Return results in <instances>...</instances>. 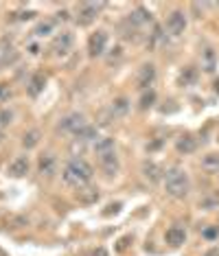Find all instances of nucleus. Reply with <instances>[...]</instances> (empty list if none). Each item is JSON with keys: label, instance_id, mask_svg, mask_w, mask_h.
<instances>
[{"label": "nucleus", "instance_id": "nucleus-28", "mask_svg": "<svg viewBox=\"0 0 219 256\" xmlns=\"http://www.w3.org/2000/svg\"><path fill=\"white\" fill-rule=\"evenodd\" d=\"M11 118H14V114H11L9 110H0V127L9 125V123H11Z\"/></svg>", "mask_w": 219, "mask_h": 256}, {"label": "nucleus", "instance_id": "nucleus-19", "mask_svg": "<svg viewBox=\"0 0 219 256\" xmlns=\"http://www.w3.org/2000/svg\"><path fill=\"white\" fill-rule=\"evenodd\" d=\"M38 142H40V132H38V130L26 132V134H24V138H22V144H24V149L38 147Z\"/></svg>", "mask_w": 219, "mask_h": 256}, {"label": "nucleus", "instance_id": "nucleus-15", "mask_svg": "<svg viewBox=\"0 0 219 256\" xmlns=\"http://www.w3.org/2000/svg\"><path fill=\"white\" fill-rule=\"evenodd\" d=\"M99 164H101V168L108 173V176H114V173L118 171V160H116V156H114V154L99 158Z\"/></svg>", "mask_w": 219, "mask_h": 256}, {"label": "nucleus", "instance_id": "nucleus-25", "mask_svg": "<svg viewBox=\"0 0 219 256\" xmlns=\"http://www.w3.org/2000/svg\"><path fill=\"white\" fill-rule=\"evenodd\" d=\"M156 103V92L154 90H147L145 94L140 96V110H147V108H152Z\"/></svg>", "mask_w": 219, "mask_h": 256}, {"label": "nucleus", "instance_id": "nucleus-7", "mask_svg": "<svg viewBox=\"0 0 219 256\" xmlns=\"http://www.w3.org/2000/svg\"><path fill=\"white\" fill-rule=\"evenodd\" d=\"M166 28H169V33H174V36L184 33V28H186V18H184L182 11H174V14L169 16V20H166Z\"/></svg>", "mask_w": 219, "mask_h": 256}, {"label": "nucleus", "instance_id": "nucleus-10", "mask_svg": "<svg viewBox=\"0 0 219 256\" xmlns=\"http://www.w3.org/2000/svg\"><path fill=\"white\" fill-rule=\"evenodd\" d=\"M176 149L180 151V154H193L195 149H198V138L191 136V134H184V136L178 138V142H176Z\"/></svg>", "mask_w": 219, "mask_h": 256}, {"label": "nucleus", "instance_id": "nucleus-13", "mask_svg": "<svg viewBox=\"0 0 219 256\" xmlns=\"http://www.w3.org/2000/svg\"><path fill=\"white\" fill-rule=\"evenodd\" d=\"M94 154L99 156V158H103V156H110V154H114V140H112V138H108V136L99 138V140L94 142Z\"/></svg>", "mask_w": 219, "mask_h": 256}, {"label": "nucleus", "instance_id": "nucleus-32", "mask_svg": "<svg viewBox=\"0 0 219 256\" xmlns=\"http://www.w3.org/2000/svg\"><path fill=\"white\" fill-rule=\"evenodd\" d=\"M88 256H110V254H108L103 248H94V250H92V252H90Z\"/></svg>", "mask_w": 219, "mask_h": 256}, {"label": "nucleus", "instance_id": "nucleus-21", "mask_svg": "<svg viewBox=\"0 0 219 256\" xmlns=\"http://www.w3.org/2000/svg\"><path fill=\"white\" fill-rule=\"evenodd\" d=\"M195 79H198V70L195 68H184V70L180 72V84L182 86H191V84H195Z\"/></svg>", "mask_w": 219, "mask_h": 256}, {"label": "nucleus", "instance_id": "nucleus-31", "mask_svg": "<svg viewBox=\"0 0 219 256\" xmlns=\"http://www.w3.org/2000/svg\"><path fill=\"white\" fill-rule=\"evenodd\" d=\"M217 228H208V230H204V232H202V234H204V238H215L217 236Z\"/></svg>", "mask_w": 219, "mask_h": 256}, {"label": "nucleus", "instance_id": "nucleus-24", "mask_svg": "<svg viewBox=\"0 0 219 256\" xmlns=\"http://www.w3.org/2000/svg\"><path fill=\"white\" fill-rule=\"evenodd\" d=\"M74 136H77V140H90V138H96V130L92 125H84Z\"/></svg>", "mask_w": 219, "mask_h": 256}, {"label": "nucleus", "instance_id": "nucleus-12", "mask_svg": "<svg viewBox=\"0 0 219 256\" xmlns=\"http://www.w3.org/2000/svg\"><path fill=\"white\" fill-rule=\"evenodd\" d=\"M9 173L14 178H22L28 173V158H24V156H18L14 162L9 164Z\"/></svg>", "mask_w": 219, "mask_h": 256}, {"label": "nucleus", "instance_id": "nucleus-27", "mask_svg": "<svg viewBox=\"0 0 219 256\" xmlns=\"http://www.w3.org/2000/svg\"><path fill=\"white\" fill-rule=\"evenodd\" d=\"M200 206H202V208H206V210H210V208L219 206V197H206V200H202V202H200Z\"/></svg>", "mask_w": 219, "mask_h": 256}, {"label": "nucleus", "instance_id": "nucleus-22", "mask_svg": "<svg viewBox=\"0 0 219 256\" xmlns=\"http://www.w3.org/2000/svg\"><path fill=\"white\" fill-rule=\"evenodd\" d=\"M128 110H130V101H128V98H116V101L112 103V112H114V116H123V114H128Z\"/></svg>", "mask_w": 219, "mask_h": 256}, {"label": "nucleus", "instance_id": "nucleus-16", "mask_svg": "<svg viewBox=\"0 0 219 256\" xmlns=\"http://www.w3.org/2000/svg\"><path fill=\"white\" fill-rule=\"evenodd\" d=\"M44 86H46V79H44V74H33L31 81H28V94L31 96H38L40 92L44 90Z\"/></svg>", "mask_w": 219, "mask_h": 256}, {"label": "nucleus", "instance_id": "nucleus-23", "mask_svg": "<svg viewBox=\"0 0 219 256\" xmlns=\"http://www.w3.org/2000/svg\"><path fill=\"white\" fill-rule=\"evenodd\" d=\"M53 28H55V20H44V22H40V24L36 26V31L33 33H36L38 38H42V36H48Z\"/></svg>", "mask_w": 219, "mask_h": 256}, {"label": "nucleus", "instance_id": "nucleus-6", "mask_svg": "<svg viewBox=\"0 0 219 256\" xmlns=\"http://www.w3.org/2000/svg\"><path fill=\"white\" fill-rule=\"evenodd\" d=\"M72 44H74L72 33L64 31V33H62V36H57V38L53 40V50H55V55H66L68 50L72 48Z\"/></svg>", "mask_w": 219, "mask_h": 256}, {"label": "nucleus", "instance_id": "nucleus-3", "mask_svg": "<svg viewBox=\"0 0 219 256\" xmlns=\"http://www.w3.org/2000/svg\"><path fill=\"white\" fill-rule=\"evenodd\" d=\"M84 125H88V123H86V118H84V114L72 112V114H68V116H64V118H62L60 130H62V132H68V134H77Z\"/></svg>", "mask_w": 219, "mask_h": 256}, {"label": "nucleus", "instance_id": "nucleus-17", "mask_svg": "<svg viewBox=\"0 0 219 256\" xmlns=\"http://www.w3.org/2000/svg\"><path fill=\"white\" fill-rule=\"evenodd\" d=\"M40 173H42V176H53L55 173V158L53 156H42V158H40Z\"/></svg>", "mask_w": 219, "mask_h": 256}, {"label": "nucleus", "instance_id": "nucleus-26", "mask_svg": "<svg viewBox=\"0 0 219 256\" xmlns=\"http://www.w3.org/2000/svg\"><path fill=\"white\" fill-rule=\"evenodd\" d=\"M204 62H206V70H208V72L215 70V53H212L210 48L204 53Z\"/></svg>", "mask_w": 219, "mask_h": 256}, {"label": "nucleus", "instance_id": "nucleus-5", "mask_svg": "<svg viewBox=\"0 0 219 256\" xmlns=\"http://www.w3.org/2000/svg\"><path fill=\"white\" fill-rule=\"evenodd\" d=\"M96 14H99V4H92V2H84L77 11V22L82 26H88L96 20Z\"/></svg>", "mask_w": 219, "mask_h": 256}, {"label": "nucleus", "instance_id": "nucleus-2", "mask_svg": "<svg viewBox=\"0 0 219 256\" xmlns=\"http://www.w3.org/2000/svg\"><path fill=\"white\" fill-rule=\"evenodd\" d=\"M164 186H166V193L171 197L182 200V197H186V193H188V176L182 168H171V171H166Z\"/></svg>", "mask_w": 219, "mask_h": 256}, {"label": "nucleus", "instance_id": "nucleus-30", "mask_svg": "<svg viewBox=\"0 0 219 256\" xmlns=\"http://www.w3.org/2000/svg\"><path fill=\"white\" fill-rule=\"evenodd\" d=\"M9 96H11V88H9L7 84H0V103L7 101Z\"/></svg>", "mask_w": 219, "mask_h": 256}, {"label": "nucleus", "instance_id": "nucleus-9", "mask_svg": "<svg viewBox=\"0 0 219 256\" xmlns=\"http://www.w3.org/2000/svg\"><path fill=\"white\" fill-rule=\"evenodd\" d=\"M154 79H156V68H154V64H145V66L138 70V86H140L142 90H147L149 86L154 84Z\"/></svg>", "mask_w": 219, "mask_h": 256}, {"label": "nucleus", "instance_id": "nucleus-29", "mask_svg": "<svg viewBox=\"0 0 219 256\" xmlns=\"http://www.w3.org/2000/svg\"><path fill=\"white\" fill-rule=\"evenodd\" d=\"M120 210V204L116 202V204H108L106 206V210H103V214H106V217H110V214H116Z\"/></svg>", "mask_w": 219, "mask_h": 256}, {"label": "nucleus", "instance_id": "nucleus-1", "mask_svg": "<svg viewBox=\"0 0 219 256\" xmlns=\"http://www.w3.org/2000/svg\"><path fill=\"white\" fill-rule=\"evenodd\" d=\"M90 178H92V166L82 158H74L64 166V182L70 186L82 188L86 182H90Z\"/></svg>", "mask_w": 219, "mask_h": 256}, {"label": "nucleus", "instance_id": "nucleus-18", "mask_svg": "<svg viewBox=\"0 0 219 256\" xmlns=\"http://www.w3.org/2000/svg\"><path fill=\"white\" fill-rule=\"evenodd\" d=\"M202 166L210 173L219 171V154H206L204 158H202Z\"/></svg>", "mask_w": 219, "mask_h": 256}, {"label": "nucleus", "instance_id": "nucleus-20", "mask_svg": "<svg viewBox=\"0 0 219 256\" xmlns=\"http://www.w3.org/2000/svg\"><path fill=\"white\" fill-rule=\"evenodd\" d=\"M134 24H145V22L152 20V14H149L147 9H142V7H138L134 14H132V18H130Z\"/></svg>", "mask_w": 219, "mask_h": 256}, {"label": "nucleus", "instance_id": "nucleus-11", "mask_svg": "<svg viewBox=\"0 0 219 256\" xmlns=\"http://www.w3.org/2000/svg\"><path fill=\"white\" fill-rule=\"evenodd\" d=\"M142 176H145L149 182H160L164 171H162V166L156 164V162H145V164H142Z\"/></svg>", "mask_w": 219, "mask_h": 256}, {"label": "nucleus", "instance_id": "nucleus-14", "mask_svg": "<svg viewBox=\"0 0 219 256\" xmlns=\"http://www.w3.org/2000/svg\"><path fill=\"white\" fill-rule=\"evenodd\" d=\"M77 200L82 204H94L99 200V190H96L94 186H82V188L77 190Z\"/></svg>", "mask_w": 219, "mask_h": 256}, {"label": "nucleus", "instance_id": "nucleus-8", "mask_svg": "<svg viewBox=\"0 0 219 256\" xmlns=\"http://www.w3.org/2000/svg\"><path fill=\"white\" fill-rule=\"evenodd\" d=\"M164 241L169 243L171 248H180L182 243L186 241V232H184V228H180V226H174V228H169V230H166Z\"/></svg>", "mask_w": 219, "mask_h": 256}, {"label": "nucleus", "instance_id": "nucleus-4", "mask_svg": "<svg viewBox=\"0 0 219 256\" xmlns=\"http://www.w3.org/2000/svg\"><path fill=\"white\" fill-rule=\"evenodd\" d=\"M106 46H108V33L106 31H96L92 33L90 40H88V50L92 57H99L106 53Z\"/></svg>", "mask_w": 219, "mask_h": 256}, {"label": "nucleus", "instance_id": "nucleus-34", "mask_svg": "<svg viewBox=\"0 0 219 256\" xmlns=\"http://www.w3.org/2000/svg\"><path fill=\"white\" fill-rule=\"evenodd\" d=\"M215 92L219 94V81H215Z\"/></svg>", "mask_w": 219, "mask_h": 256}, {"label": "nucleus", "instance_id": "nucleus-33", "mask_svg": "<svg viewBox=\"0 0 219 256\" xmlns=\"http://www.w3.org/2000/svg\"><path fill=\"white\" fill-rule=\"evenodd\" d=\"M204 256H219V246L210 248V250H206V252H204Z\"/></svg>", "mask_w": 219, "mask_h": 256}]
</instances>
